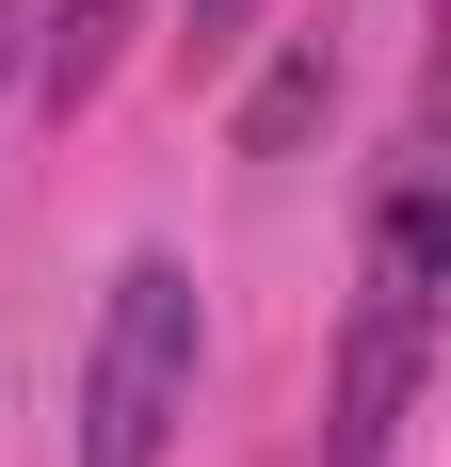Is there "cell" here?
Returning <instances> with one entry per match:
<instances>
[{"label": "cell", "mask_w": 451, "mask_h": 467, "mask_svg": "<svg viewBox=\"0 0 451 467\" xmlns=\"http://www.w3.org/2000/svg\"><path fill=\"white\" fill-rule=\"evenodd\" d=\"M435 290H451V193H435V145H404V161H387V193H371L355 323H339V387H322V467H387V435L419 420Z\"/></svg>", "instance_id": "1"}, {"label": "cell", "mask_w": 451, "mask_h": 467, "mask_svg": "<svg viewBox=\"0 0 451 467\" xmlns=\"http://www.w3.org/2000/svg\"><path fill=\"white\" fill-rule=\"evenodd\" d=\"M194 355H210L194 275H178V258H130V275L97 290V338H81V467H162V451H178Z\"/></svg>", "instance_id": "2"}, {"label": "cell", "mask_w": 451, "mask_h": 467, "mask_svg": "<svg viewBox=\"0 0 451 467\" xmlns=\"http://www.w3.org/2000/svg\"><path fill=\"white\" fill-rule=\"evenodd\" d=\"M322 97H339V65H322V33H307V48H290L258 97H242V161H290V145L322 130Z\"/></svg>", "instance_id": "3"}, {"label": "cell", "mask_w": 451, "mask_h": 467, "mask_svg": "<svg viewBox=\"0 0 451 467\" xmlns=\"http://www.w3.org/2000/svg\"><path fill=\"white\" fill-rule=\"evenodd\" d=\"M113 33H130V0H65V16H48V48H33V81H48V113H81V97L113 81Z\"/></svg>", "instance_id": "4"}, {"label": "cell", "mask_w": 451, "mask_h": 467, "mask_svg": "<svg viewBox=\"0 0 451 467\" xmlns=\"http://www.w3.org/2000/svg\"><path fill=\"white\" fill-rule=\"evenodd\" d=\"M242 33H258V0H178V48H194V81H210V65H226Z\"/></svg>", "instance_id": "5"}, {"label": "cell", "mask_w": 451, "mask_h": 467, "mask_svg": "<svg viewBox=\"0 0 451 467\" xmlns=\"http://www.w3.org/2000/svg\"><path fill=\"white\" fill-rule=\"evenodd\" d=\"M0 16H16V0H0Z\"/></svg>", "instance_id": "6"}]
</instances>
